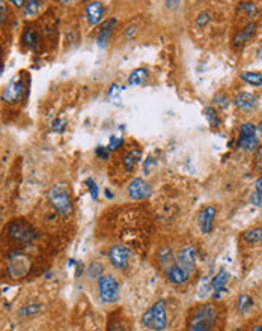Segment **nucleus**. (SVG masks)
I'll list each match as a JSON object with an SVG mask.
<instances>
[{"label": "nucleus", "mask_w": 262, "mask_h": 331, "mask_svg": "<svg viewBox=\"0 0 262 331\" xmlns=\"http://www.w3.org/2000/svg\"><path fill=\"white\" fill-rule=\"evenodd\" d=\"M151 161H152V157H148L146 161H145V172L148 173L149 172V166H151Z\"/></svg>", "instance_id": "obj_41"}, {"label": "nucleus", "mask_w": 262, "mask_h": 331, "mask_svg": "<svg viewBox=\"0 0 262 331\" xmlns=\"http://www.w3.org/2000/svg\"><path fill=\"white\" fill-rule=\"evenodd\" d=\"M166 275L173 284H184L190 277V274L184 268H181L176 262L166 268Z\"/></svg>", "instance_id": "obj_13"}, {"label": "nucleus", "mask_w": 262, "mask_h": 331, "mask_svg": "<svg viewBox=\"0 0 262 331\" xmlns=\"http://www.w3.org/2000/svg\"><path fill=\"white\" fill-rule=\"evenodd\" d=\"M242 239L247 242H259L262 241V227H254L250 230H245L242 233Z\"/></svg>", "instance_id": "obj_23"}, {"label": "nucleus", "mask_w": 262, "mask_h": 331, "mask_svg": "<svg viewBox=\"0 0 262 331\" xmlns=\"http://www.w3.org/2000/svg\"><path fill=\"white\" fill-rule=\"evenodd\" d=\"M254 152H256V163L262 166V146H259Z\"/></svg>", "instance_id": "obj_38"}, {"label": "nucleus", "mask_w": 262, "mask_h": 331, "mask_svg": "<svg viewBox=\"0 0 262 331\" xmlns=\"http://www.w3.org/2000/svg\"><path fill=\"white\" fill-rule=\"evenodd\" d=\"M49 202L53 205V208L61 214H71L73 212V200L70 190L65 184H59L52 187L49 191Z\"/></svg>", "instance_id": "obj_3"}, {"label": "nucleus", "mask_w": 262, "mask_h": 331, "mask_svg": "<svg viewBox=\"0 0 262 331\" xmlns=\"http://www.w3.org/2000/svg\"><path fill=\"white\" fill-rule=\"evenodd\" d=\"M128 194L134 200H143L151 196V187L142 178H136L128 185Z\"/></svg>", "instance_id": "obj_8"}, {"label": "nucleus", "mask_w": 262, "mask_h": 331, "mask_svg": "<svg viewBox=\"0 0 262 331\" xmlns=\"http://www.w3.org/2000/svg\"><path fill=\"white\" fill-rule=\"evenodd\" d=\"M251 305H253V299H251L247 293L239 295L238 302H236V308H238L239 311H247Z\"/></svg>", "instance_id": "obj_25"}, {"label": "nucleus", "mask_w": 262, "mask_h": 331, "mask_svg": "<svg viewBox=\"0 0 262 331\" xmlns=\"http://www.w3.org/2000/svg\"><path fill=\"white\" fill-rule=\"evenodd\" d=\"M241 79L251 86H262V74H259V73L247 71V73L241 74Z\"/></svg>", "instance_id": "obj_22"}, {"label": "nucleus", "mask_w": 262, "mask_h": 331, "mask_svg": "<svg viewBox=\"0 0 262 331\" xmlns=\"http://www.w3.org/2000/svg\"><path fill=\"white\" fill-rule=\"evenodd\" d=\"M254 188H256V191H257V193H260V194H262V176H259V178H257V181L254 182Z\"/></svg>", "instance_id": "obj_39"}, {"label": "nucleus", "mask_w": 262, "mask_h": 331, "mask_svg": "<svg viewBox=\"0 0 262 331\" xmlns=\"http://www.w3.org/2000/svg\"><path fill=\"white\" fill-rule=\"evenodd\" d=\"M229 98L226 97V95H223V94H217L215 97H214V104L215 106H218V107H221V109H226V107H229Z\"/></svg>", "instance_id": "obj_29"}, {"label": "nucleus", "mask_w": 262, "mask_h": 331, "mask_svg": "<svg viewBox=\"0 0 262 331\" xmlns=\"http://www.w3.org/2000/svg\"><path fill=\"white\" fill-rule=\"evenodd\" d=\"M238 149H244L247 152H254L259 148V139L256 136V127L250 122H244L239 125V136L236 142Z\"/></svg>", "instance_id": "obj_4"}, {"label": "nucleus", "mask_w": 262, "mask_h": 331, "mask_svg": "<svg viewBox=\"0 0 262 331\" xmlns=\"http://www.w3.org/2000/svg\"><path fill=\"white\" fill-rule=\"evenodd\" d=\"M109 149H106V148H97V151H95V154L98 155V157H101V158H107L109 157V152H107Z\"/></svg>", "instance_id": "obj_37"}, {"label": "nucleus", "mask_w": 262, "mask_h": 331, "mask_svg": "<svg viewBox=\"0 0 262 331\" xmlns=\"http://www.w3.org/2000/svg\"><path fill=\"white\" fill-rule=\"evenodd\" d=\"M229 280V272L226 269H220L215 277L211 280V286L214 289V292H218V290H226V283Z\"/></svg>", "instance_id": "obj_17"}, {"label": "nucleus", "mask_w": 262, "mask_h": 331, "mask_svg": "<svg viewBox=\"0 0 262 331\" xmlns=\"http://www.w3.org/2000/svg\"><path fill=\"white\" fill-rule=\"evenodd\" d=\"M238 11H244L248 17H254L257 14V7L251 2H241L238 4Z\"/></svg>", "instance_id": "obj_26"}, {"label": "nucleus", "mask_w": 262, "mask_h": 331, "mask_svg": "<svg viewBox=\"0 0 262 331\" xmlns=\"http://www.w3.org/2000/svg\"><path fill=\"white\" fill-rule=\"evenodd\" d=\"M256 32V25L254 23H248L242 31H239V34L233 38V47L235 49H241L245 46V43L254 35Z\"/></svg>", "instance_id": "obj_16"}, {"label": "nucleus", "mask_w": 262, "mask_h": 331, "mask_svg": "<svg viewBox=\"0 0 262 331\" xmlns=\"http://www.w3.org/2000/svg\"><path fill=\"white\" fill-rule=\"evenodd\" d=\"M251 331H262V325H257V326H254Z\"/></svg>", "instance_id": "obj_45"}, {"label": "nucleus", "mask_w": 262, "mask_h": 331, "mask_svg": "<svg viewBox=\"0 0 262 331\" xmlns=\"http://www.w3.org/2000/svg\"><path fill=\"white\" fill-rule=\"evenodd\" d=\"M169 5V8H175V5H179V2H166V7Z\"/></svg>", "instance_id": "obj_43"}, {"label": "nucleus", "mask_w": 262, "mask_h": 331, "mask_svg": "<svg viewBox=\"0 0 262 331\" xmlns=\"http://www.w3.org/2000/svg\"><path fill=\"white\" fill-rule=\"evenodd\" d=\"M10 236L19 242H31L37 238V229L26 221H16L10 226Z\"/></svg>", "instance_id": "obj_6"}, {"label": "nucleus", "mask_w": 262, "mask_h": 331, "mask_svg": "<svg viewBox=\"0 0 262 331\" xmlns=\"http://www.w3.org/2000/svg\"><path fill=\"white\" fill-rule=\"evenodd\" d=\"M217 322V308L212 304H203L197 307L187 325V331H212Z\"/></svg>", "instance_id": "obj_1"}, {"label": "nucleus", "mask_w": 262, "mask_h": 331, "mask_svg": "<svg viewBox=\"0 0 262 331\" xmlns=\"http://www.w3.org/2000/svg\"><path fill=\"white\" fill-rule=\"evenodd\" d=\"M250 202H251L253 205H256V206H262V194L257 193V191H254V193L250 196Z\"/></svg>", "instance_id": "obj_35"}, {"label": "nucleus", "mask_w": 262, "mask_h": 331, "mask_svg": "<svg viewBox=\"0 0 262 331\" xmlns=\"http://www.w3.org/2000/svg\"><path fill=\"white\" fill-rule=\"evenodd\" d=\"M98 292L104 302L110 304L119 298V283L112 274H103L98 278Z\"/></svg>", "instance_id": "obj_5"}, {"label": "nucleus", "mask_w": 262, "mask_h": 331, "mask_svg": "<svg viewBox=\"0 0 262 331\" xmlns=\"http://www.w3.org/2000/svg\"><path fill=\"white\" fill-rule=\"evenodd\" d=\"M86 16H88V20L92 26L98 25L101 20H103V16H104V7L103 4L100 2H92L86 7Z\"/></svg>", "instance_id": "obj_14"}, {"label": "nucleus", "mask_w": 262, "mask_h": 331, "mask_svg": "<svg viewBox=\"0 0 262 331\" xmlns=\"http://www.w3.org/2000/svg\"><path fill=\"white\" fill-rule=\"evenodd\" d=\"M25 13L26 16H35L40 10V2H35V0H31V2H25Z\"/></svg>", "instance_id": "obj_28"}, {"label": "nucleus", "mask_w": 262, "mask_h": 331, "mask_svg": "<svg viewBox=\"0 0 262 331\" xmlns=\"http://www.w3.org/2000/svg\"><path fill=\"white\" fill-rule=\"evenodd\" d=\"M37 32L34 31V29H28L25 34H23V43H25V46H28V47H35L37 46Z\"/></svg>", "instance_id": "obj_27"}, {"label": "nucleus", "mask_w": 262, "mask_h": 331, "mask_svg": "<svg viewBox=\"0 0 262 331\" xmlns=\"http://www.w3.org/2000/svg\"><path fill=\"white\" fill-rule=\"evenodd\" d=\"M86 184L89 185V191H91L92 199H98V187H97V184H95L92 179H88Z\"/></svg>", "instance_id": "obj_33"}, {"label": "nucleus", "mask_w": 262, "mask_h": 331, "mask_svg": "<svg viewBox=\"0 0 262 331\" xmlns=\"http://www.w3.org/2000/svg\"><path fill=\"white\" fill-rule=\"evenodd\" d=\"M256 134H257V139H262V119L256 127Z\"/></svg>", "instance_id": "obj_40"}, {"label": "nucleus", "mask_w": 262, "mask_h": 331, "mask_svg": "<svg viewBox=\"0 0 262 331\" xmlns=\"http://www.w3.org/2000/svg\"><path fill=\"white\" fill-rule=\"evenodd\" d=\"M176 263L190 274L194 269V266H196V248H194V245L182 247L179 254H178Z\"/></svg>", "instance_id": "obj_9"}, {"label": "nucleus", "mask_w": 262, "mask_h": 331, "mask_svg": "<svg viewBox=\"0 0 262 331\" xmlns=\"http://www.w3.org/2000/svg\"><path fill=\"white\" fill-rule=\"evenodd\" d=\"M257 58L259 59H262V44L259 46V49H257Z\"/></svg>", "instance_id": "obj_44"}, {"label": "nucleus", "mask_w": 262, "mask_h": 331, "mask_svg": "<svg viewBox=\"0 0 262 331\" xmlns=\"http://www.w3.org/2000/svg\"><path fill=\"white\" fill-rule=\"evenodd\" d=\"M103 271H104V268H103V265H101L100 262H92V263H89V266H88V269H86L89 278H100V277L103 275Z\"/></svg>", "instance_id": "obj_24"}, {"label": "nucleus", "mask_w": 262, "mask_h": 331, "mask_svg": "<svg viewBox=\"0 0 262 331\" xmlns=\"http://www.w3.org/2000/svg\"><path fill=\"white\" fill-rule=\"evenodd\" d=\"M233 104L242 112H253L257 106V97L250 92H241L233 98Z\"/></svg>", "instance_id": "obj_12"}, {"label": "nucleus", "mask_w": 262, "mask_h": 331, "mask_svg": "<svg viewBox=\"0 0 262 331\" xmlns=\"http://www.w3.org/2000/svg\"><path fill=\"white\" fill-rule=\"evenodd\" d=\"M107 331H127V329H125V326H124L121 322L113 320V322H110V323H109Z\"/></svg>", "instance_id": "obj_34"}, {"label": "nucleus", "mask_w": 262, "mask_h": 331, "mask_svg": "<svg viewBox=\"0 0 262 331\" xmlns=\"http://www.w3.org/2000/svg\"><path fill=\"white\" fill-rule=\"evenodd\" d=\"M11 4H13V5H16V7H19V8L25 7V2H22V0H13Z\"/></svg>", "instance_id": "obj_42"}, {"label": "nucleus", "mask_w": 262, "mask_h": 331, "mask_svg": "<svg viewBox=\"0 0 262 331\" xmlns=\"http://www.w3.org/2000/svg\"><path fill=\"white\" fill-rule=\"evenodd\" d=\"M140 151L139 149H131V151H128L127 154H125V157H124V167H125V170L127 172H131L133 169H134V166L139 163V160H140Z\"/></svg>", "instance_id": "obj_19"}, {"label": "nucleus", "mask_w": 262, "mask_h": 331, "mask_svg": "<svg viewBox=\"0 0 262 331\" xmlns=\"http://www.w3.org/2000/svg\"><path fill=\"white\" fill-rule=\"evenodd\" d=\"M8 19V7L5 2H0V25L5 23Z\"/></svg>", "instance_id": "obj_31"}, {"label": "nucleus", "mask_w": 262, "mask_h": 331, "mask_svg": "<svg viewBox=\"0 0 262 331\" xmlns=\"http://www.w3.org/2000/svg\"><path fill=\"white\" fill-rule=\"evenodd\" d=\"M214 218H215V208L214 206H206L199 212L197 223H199V229L203 235H206L212 230Z\"/></svg>", "instance_id": "obj_11"}, {"label": "nucleus", "mask_w": 262, "mask_h": 331, "mask_svg": "<svg viewBox=\"0 0 262 331\" xmlns=\"http://www.w3.org/2000/svg\"><path fill=\"white\" fill-rule=\"evenodd\" d=\"M142 323L154 331H163L167 325V314H166V302L163 299L152 304L142 316Z\"/></svg>", "instance_id": "obj_2"}, {"label": "nucleus", "mask_w": 262, "mask_h": 331, "mask_svg": "<svg viewBox=\"0 0 262 331\" xmlns=\"http://www.w3.org/2000/svg\"><path fill=\"white\" fill-rule=\"evenodd\" d=\"M203 115H205L208 124H209L212 128L220 127V116H218V113H217V110H215L214 107H206V109L203 110Z\"/></svg>", "instance_id": "obj_21"}, {"label": "nucleus", "mask_w": 262, "mask_h": 331, "mask_svg": "<svg viewBox=\"0 0 262 331\" xmlns=\"http://www.w3.org/2000/svg\"><path fill=\"white\" fill-rule=\"evenodd\" d=\"M37 310H40V305H28L26 308H22L20 313H22V314H28V313H34V311H37Z\"/></svg>", "instance_id": "obj_36"}, {"label": "nucleus", "mask_w": 262, "mask_h": 331, "mask_svg": "<svg viewBox=\"0 0 262 331\" xmlns=\"http://www.w3.org/2000/svg\"><path fill=\"white\" fill-rule=\"evenodd\" d=\"M112 265L118 269H125L128 265V250L124 245H113L109 251Z\"/></svg>", "instance_id": "obj_10"}, {"label": "nucleus", "mask_w": 262, "mask_h": 331, "mask_svg": "<svg viewBox=\"0 0 262 331\" xmlns=\"http://www.w3.org/2000/svg\"><path fill=\"white\" fill-rule=\"evenodd\" d=\"M124 143V140H122V137H116V136H113V137H110V143H109V151H115V149H118L121 145Z\"/></svg>", "instance_id": "obj_30"}, {"label": "nucleus", "mask_w": 262, "mask_h": 331, "mask_svg": "<svg viewBox=\"0 0 262 331\" xmlns=\"http://www.w3.org/2000/svg\"><path fill=\"white\" fill-rule=\"evenodd\" d=\"M146 79H148V71L145 68H137L130 74L128 85L130 86H140L146 82Z\"/></svg>", "instance_id": "obj_18"}, {"label": "nucleus", "mask_w": 262, "mask_h": 331, "mask_svg": "<svg viewBox=\"0 0 262 331\" xmlns=\"http://www.w3.org/2000/svg\"><path fill=\"white\" fill-rule=\"evenodd\" d=\"M197 26H200V28H203L208 22H209V14L206 13V11H203V13H200L199 16H197Z\"/></svg>", "instance_id": "obj_32"}, {"label": "nucleus", "mask_w": 262, "mask_h": 331, "mask_svg": "<svg viewBox=\"0 0 262 331\" xmlns=\"http://www.w3.org/2000/svg\"><path fill=\"white\" fill-rule=\"evenodd\" d=\"M157 257H158V263L164 268H167L173 263V253H172L170 247H161Z\"/></svg>", "instance_id": "obj_20"}, {"label": "nucleus", "mask_w": 262, "mask_h": 331, "mask_svg": "<svg viewBox=\"0 0 262 331\" xmlns=\"http://www.w3.org/2000/svg\"><path fill=\"white\" fill-rule=\"evenodd\" d=\"M25 80L20 76H16L5 88L4 94H2V100L8 104H16L19 101H22L23 95H25Z\"/></svg>", "instance_id": "obj_7"}, {"label": "nucleus", "mask_w": 262, "mask_h": 331, "mask_svg": "<svg viewBox=\"0 0 262 331\" xmlns=\"http://www.w3.org/2000/svg\"><path fill=\"white\" fill-rule=\"evenodd\" d=\"M115 25H116V20H115V19H110V20H107V22L103 23V26H101V29L98 31V35H97V44H98L100 47H106V46H107V43H109V40H110V35H112V32H113Z\"/></svg>", "instance_id": "obj_15"}]
</instances>
